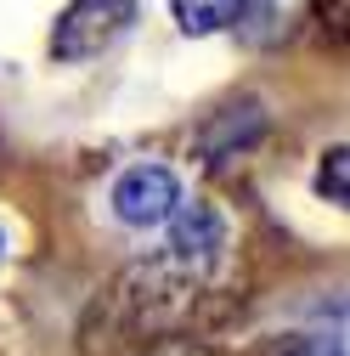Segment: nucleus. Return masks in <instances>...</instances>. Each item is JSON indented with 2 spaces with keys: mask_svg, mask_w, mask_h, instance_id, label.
<instances>
[{
  "mask_svg": "<svg viewBox=\"0 0 350 356\" xmlns=\"http://www.w3.org/2000/svg\"><path fill=\"white\" fill-rule=\"evenodd\" d=\"M299 356H350V300H339L333 311H322V323L305 334Z\"/></svg>",
  "mask_w": 350,
  "mask_h": 356,
  "instance_id": "423d86ee",
  "label": "nucleus"
},
{
  "mask_svg": "<svg viewBox=\"0 0 350 356\" xmlns=\"http://www.w3.org/2000/svg\"><path fill=\"white\" fill-rule=\"evenodd\" d=\"M142 356H221V350H215V345H203V339H181V334H169V339L147 345Z\"/></svg>",
  "mask_w": 350,
  "mask_h": 356,
  "instance_id": "1a4fd4ad",
  "label": "nucleus"
},
{
  "mask_svg": "<svg viewBox=\"0 0 350 356\" xmlns=\"http://www.w3.org/2000/svg\"><path fill=\"white\" fill-rule=\"evenodd\" d=\"M130 23H136V0H74L51 29V57L57 63L102 57Z\"/></svg>",
  "mask_w": 350,
  "mask_h": 356,
  "instance_id": "f03ea898",
  "label": "nucleus"
},
{
  "mask_svg": "<svg viewBox=\"0 0 350 356\" xmlns=\"http://www.w3.org/2000/svg\"><path fill=\"white\" fill-rule=\"evenodd\" d=\"M317 17L333 40H350V0H317Z\"/></svg>",
  "mask_w": 350,
  "mask_h": 356,
  "instance_id": "9d476101",
  "label": "nucleus"
},
{
  "mask_svg": "<svg viewBox=\"0 0 350 356\" xmlns=\"http://www.w3.org/2000/svg\"><path fill=\"white\" fill-rule=\"evenodd\" d=\"M260 136H266V108L260 102H232V108H221L203 130H198V153L209 159V164H226V159H238V153H249Z\"/></svg>",
  "mask_w": 350,
  "mask_h": 356,
  "instance_id": "20e7f679",
  "label": "nucleus"
},
{
  "mask_svg": "<svg viewBox=\"0 0 350 356\" xmlns=\"http://www.w3.org/2000/svg\"><path fill=\"white\" fill-rule=\"evenodd\" d=\"M108 204H113V215L124 220V227L153 232V227H169L175 209H181L187 198H181V181H175V170H169V164L142 159V164H130L119 181H113Z\"/></svg>",
  "mask_w": 350,
  "mask_h": 356,
  "instance_id": "7ed1b4c3",
  "label": "nucleus"
},
{
  "mask_svg": "<svg viewBox=\"0 0 350 356\" xmlns=\"http://www.w3.org/2000/svg\"><path fill=\"white\" fill-rule=\"evenodd\" d=\"M299 12V0H254V23L266 29V34H277V29H288V17Z\"/></svg>",
  "mask_w": 350,
  "mask_h": 356,
  "instance_id": "6e6552de",
  "label": "nucleus"
},
{
  "mask_svg": "<svg viewBox=\"0 0 350 356\" xmlns=\"http://www.w3.org/2000/svg\"><path fill=\"white\" fill-rule=\"evenodd\" d=\"M226 277H232V227L215 204L192 198L164 227V243L102 294L97 317L113 345L164 334V328H181L215 289H226Z\"/></svg>",
  "mask_w": 350,
  "mask_h": 356,
  "instance_id": "f257e3e1",
  "label": "nucleus"
},
{
  "mask_svg": "<svg viewBox=\"0 0 350 356\" xmlns=\"http://www.w3.org/2000/svg\"><path fill=\"white\" fill-rule=\"evenodd\" d=\"M0 249H6V238H0Z\"/></svg>",
  "mask_w": 350,
  "mask_h": 356,
  "instance_id": "9b49d317",
  "label": "nucleus"
},
{
  "mask_svg": "<svg viewBox=\"0 0 350 356\" xmlns=\"http://www.w3.org/2000/svg\"><path fill=\"white\" fill-rule=\"evenodd\" d=\"M169 6H175L181 34H221L249 12V0H169Z\"/></svg>",
  "mask_w": 350,
  "mask_h": 356,
  "instance_id": "39448f33",
  "label": "nucleus"
},
{
  "mask_svg": "<svg viewBox=\"0 0 350 356\" xmlns=\"http://www.w3.org/2000/svg\"><path fill=\"white\" fill-rule=\"evenodd\" d=\"M317 193L333 204H350V147H328L317 164Z\"/></svg>",
  "mask_w": 350,
  "mask_h": 356,
  "instance_id": "0eeeda50",
  "label": "nucleus"
}]
</instances>
